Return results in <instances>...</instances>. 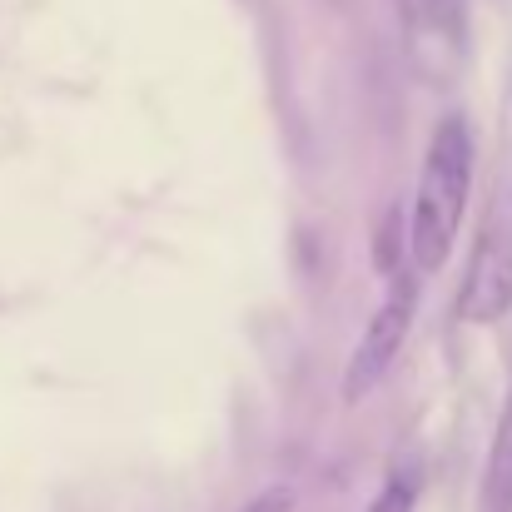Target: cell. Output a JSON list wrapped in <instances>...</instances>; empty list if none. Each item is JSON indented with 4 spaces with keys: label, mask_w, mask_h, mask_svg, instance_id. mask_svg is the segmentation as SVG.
Wrapping results in <instances>:
<instances>
[{
    "label": "cell",
    "mask_w": 512,
    "mask_h": 512,
    "mask_svg": "<svg viewBox=\"0 0 512 512\" xmlns=\"http://www.w3.org/2000/svg\"><path fill=\"white\" fill-rule=\"evenodd\" d=\"M239 512H294V488H284V483L279 488H264L259 498H249Z\"/></svg>",
    "instance_id": "7"
},
{
    "label": "cell",
    "mask_w": 512,
    "mask_h": 512,
    "mask_svg": "<svg viewBox=\"0 0 512 512\" xmlns=\"http://www.w3.org/2000/svg\"><path fill=\"white\" fill-rule=\"evenodd\" d=\"M408 55L423 75H448L463 55V0H398Z\"/></svg>",
    "instance_id": "4"
},
{
    "label": "cell",
    "mask_w": 512,
    "mask_h": 512,
    "mask_svg": "<svg viewBox=\"0 0 512 512\" xmlns=\"http://www.w3.org/2000/svg\"><path fill=\"white\" fill-rule=\"evenodd\" d=\"M483 512H512V393L503 403L493 453H488V473H483Z\"/></svg>",
    "instance_id": "5"
},
{
    "label": "cell",
    "mask_w": 512,
    "mask_h": 512,
    "mask_svg": "<svg viewBox=\"0 0 512 512\" xmlns=\"http://www.w3.org/2000/svg\"><path fill=\"white\" fill-rule=\"evenodd\" d=\"M413 508H418V488H413L408 478H393V483L378 488V498L363 512H413Z\"/></svg>",
    "instance_id": "6"
},
{
    "label": "cell",
    "mask_w": 512,
    "mask_h": 512,
    "mask_svg": "<svg viewBox=\"0 0 512 512\" xmlns=\"http://www.w3.org/2000/svg\"><path fill=\"white\" fill-rule=\"evenodd\" d=\"M512 309V194H498L488 209V224L473 244L463 289H458V319L463 324H498Z\"/></svg>",
    "instance_id": "2"
},
{
    "label": "cell",
    "mask_w": 512,
    "mask_h": 512,
    "mask_svg": "<svg viewBox=\"0 0 512 512\" xmlns=\"http://www.w3.org/2000/svg\"><path fill=\"white\" fill-rule=\"evenodd\" d=\"M418 319V284L413 279H393L388 299L378 304V314L368 319L358 348L348 353V368H343V403H358L378 388V378L393 368V358L403 353L408 329Z\"/></svg>",
    "instance_id": "3"
},
{
    "label": "cell",
    "mask_w": 512,
    "mask_h": 512,
    "mask_svg": "<svg viewBox=\"0 0 512 512\" xmlns=\"http://www.w3.org/2000/svg\"><path fill=\"white\" fill-rule=\"evenodd\" d=\"M468 194H473V130L463 115H443L428 140L418 189H413V214H408V254L423 274L448 264Z\"/></svg>",
    "instance_id": "1"
}]
</instances>
